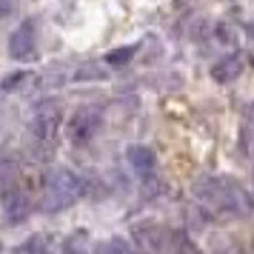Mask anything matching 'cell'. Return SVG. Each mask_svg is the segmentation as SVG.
Segmentation results:
<instances>
[{"instance_id": "1", "label": "cell", "mask_w": 254, "mask_h": 254, "mask_svg": "<svg viewBox=\"0 0 254 254\" xmlns=\"http://www.w3.org/2000/svg\"><path fill=\"white\" fill-rule=\"evenodd\" d=\"M194 197L203 203V206L214 208V211H223V214H243L249 211V194L234 177H226V174H211V177H200L191 186Z\"/></svg>"}, {"instance_id": "2", "label": "cell", "mask_w": 254, "mask_h": 254, "mask_svg": "<svg viewBox=\"0 0 254 254\" xmlns=\"http://www.w3.org/2000/svg\"><path fill=\"white\" fill-rule=\"evenodd\" d=\"M86 194V180L69 166H52L43 177V191H40V208L46 214H58L71 208Z\"/></svg>"}, {"instance_id": "3", "label": "cell", "mask_w": 254, "mask_h": 254, "mask_svg": "<svg viewBox=\"0 0 254 254\" xmlns=\"http://www.w3.org/2000/svg\"><path fill=\"white\" fill-rule=\"evenodd\" d=\"M134 240L140 249H146L151 254H172L183 249V234L169 229V226H157V223L134 226Z\"/></svg>"}, {"instance_id": "4", "label": "cell", "mask_w": 254, "mask_h": 254, "mask_svg": "<svg viewBox=\"0 0 254 254\" xmlns=\"http://www.w3.org/2000/svg\"><path fill=\"white\" fill-rule=\"evenodd\" d=\"M60 123H63V112H60L58 100H46V103H37L29 120V131L40 146H49L52 140L58 137Z\"/></svg>"}, {"instance_id": "5", "label": "cell", "mask_w": 254, "mask_h": 254, "mask_svg": "<svg viewBox=\"0 0 254 254\" xmlns=\"http://www.w3.org/2000/svg\"><path fill=\"white\" fill-rule=\"evenodd\" d=\"M100 126H103V112H100L97 106H80V109L69 117V126L66 128H69L71 143L83 146V143H92V140L97 137Z\"/></svg>"}, {"instance_id": "6", "label": "cell", "mask_w": 254, "mask_h": 254, "mask_svg": "<svg viewBox=\"0 0 254 254\" xmlns=\"http://www.w3.org/2000/svg\"><path fill=\"white\" fill-rule=\"evenodd\" d=\"M9 55L17 63H32L37 58V20L26 17L9 37Z\"/></svg>"}, {"instance_id": "7", "label": "cell", "mask_w": 254, "mask_h": 254, "mask_svg": "<svg viewBox=\"0 0 254 254\" xmlns=\"http://www.w3.org/2000/svg\"><path fill=\"white\" fill-rule=\"evenodd\" d=\"M0 208H3V217L9 223H23L32 214V194L26 191L23 186H14L6 194H0Z\"/></svg>"}, {"instance_id": "8", "label": "cell", "mask_w": 254, "mask_h": 254, "mask_svg": "<svg viewBox=\"0 0 254 254\" xmlns=\"http://www.w3.org/2000/svg\"><path fill=\"white\" fill-rule=\"evenodd\" d=\"M126 160L131 166V172L143 177V180H149L154 169H157V157H154V151L149 146H128L126 149Z\"/></svg>"}, {"instance_id": "9", "label": "cell", "mask_w": 254, "mask_h": 254, "mask_svg": "<svg viewBox=\"0 0 254 254\" xmlns=\"http://www.w3.org/2000/svg\"><path fill=\"white\" fill-rule=\"evenodd\" d=\"M243 74V58L240 55H229V58L217 60L211 66V77L214 83H234Z\"/></svg>"}, {"instance_id": "10", "label": "cell", "mask_w": 254, "mask_h": 254, "mask_svg": "<svg viewBox=\"0 0 254 254\" xmlns=\"http://www.w3.org/2000/svg\"><path fill=\"white\" fill-rule=\"evenodd\" d=\"M14 186H23V174H20V166L14 160H3L0 163V194H6Z\"/></svg>"}, {"instance_id": "11", "label": "cell", "mask_w": 254, "mask_h": 254, "mask_svg": "<svg viewBox=\"0 0 254 254\" xmlns=\"http://www.w3.org/2000/svg\"><path fill=\"white\" fill-rule=\"evenodd\" d=\"M109 77V71L97 63V60H89V63H80L77 69H74V74H71V80H77V83H89V80H94V83H100V80H106Z\"/></svg>"}, {"instance_id": "12", "label": "cell", "mask_w": 254, "mask_h": 254, "mask_svg": "<svg viewBox=\"0 0 254 254\" xmlns=\"http://www.w3.org/2000/svg\"><path fill=\"white\" fill-rule=\"evenodd\" d=\"M92 254H134V246L126 237H106L92 249Z\"/></svg>"}, {"instance_id": "13", "label": "cell", "mask_w": 254, "mask_h": 254, "mask_svg": "<svg viewBox=\"0 0 254 254\" xmlns=\"http://www.w3.org/2000/svg\"><path fill=\"white\" fill-rule=\"evenodd\" d=\"M26 83H32V71H26V69L12 71V74H6V77L0 80V92H3V94L20 92V89H23Z\"/></svg>"}, {"instance_id": "14", "label": "cell", "mask_w": 254, "mask_h": 254, "mask_svg": "<svg viewBox=\"0 0 254 254\" xmlns=\"http://www.w3.org/2000/svg\"><path fill=\"white\" fill-rule=\"evenodd\" d=\"M137 55V43H128V46H120V49H112L109 55L103 58V63H109V66H115V69H120V66H128V60Z\"/></svg>"}, {"instance_id": "15", "label": "cell", "mask_w": 254, "mask_h": 254, "mask_svg": "<svg viewBox=\"0 0 254 254\" xmlns=\"http://www.w3.org/2000/svg\"><path fill=\"white\" fill-rule=\"evenodd\" d=\"M14 254H46V246H43V237H29L26 243H20L17 249H14Z\"/></svg>"}, {"instance_id": "16", "label": "cell", "mask_w": 254, "mask_h": 254, "mask_svg": "<svg viewBox=\"0 0 254 254\" xmlns=\"http://www.w3.org/2000/svg\"><path fill=\"white\" fill-rule=\"evenodd\" d=\"M14 12V3L12 0H0V17H6V14Z\"/></svg>"}, {"instance_id": "17", "label": "cell", "mask_w": 254, "mask_h": 254, "mask_svg": "<svg viewBox=\"0 0 254 254\" xmlns=\"http://www.w3.org/2000/svg\"><path fill=\"white\" fill-rule=\"evenodd\" d=\"M243 32H246L249 37H254V17H252V20H246V23H243Z\"/></svg>"}, {"instance_id": "18", "label": "cell", "mask_w": 254, "mask_h": 254, "mask_svg": "<svg viewBox=\"0 0 254 254\" xmlns=\"http://www.w3.org/2000/svg\"><path fill=\"white\" fill-rule=\"evenodd\" d=\"M63 254H86V252H83V249H77V246H66V249H63Z\"/></svg>"}, {"instance_id": "19", "label": "cell", "mask_w": 254, "mask_h": 254, "mask_svg": "<svg viewBox=\"0 0 254 254\" xmlns=\"http://www.w3.org/2000/svg\"><path fill=\"white\" fill-rule=\"evenodd\" d=\"M0 254H3V243H0Z\"/></svg>"}]
</instances>
